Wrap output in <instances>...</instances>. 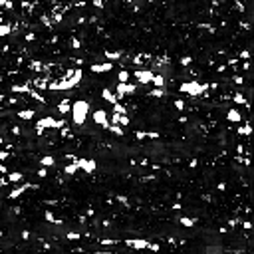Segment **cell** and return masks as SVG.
<instances>
[{"instance_id": "cell-57", "label": "cell", "mask_w": 254, "mask_h": 254, "mask_svg": "<svg viewBox=\"0 0 254 254\" xmlns=\"http://www.w3.org/2000/svg\"><path fill=\"white\" fill-rule=\"evenodd\" d=\"M2 143H4V139H2V137H0V145H2Z\"/></svg>"}, {"instance_id": "cell-34", "label": "cell", "mask_w": 254, "mask_h": 254, "mask_svg": "<svg viewBox=\"0 0 254 254\" xmlns=\"http://www.w3.org/2000/svg\"><path fill=\"white\" fill-rule=\"evenodd\" d=\"M175 107H177L179 111H183V109H185V101H183V99H177V101H175Z\"/></svg>"}, {"instance_id": "cell-58", "label": "cell", "mask_w": 254, "mask_h": 254, "mask_svg": "<svg viewBox=\"0 0 254 254\" xmlns=\"http://www.w3.org/2000/svg\"><path fill=\"white\" fill-rule=\"evenodd\" d=\"M0 238H2V230H0Z\"/></svg>"}, {"instance_id": "cell-43", "label": "cell", "mask_w": 254, "mask_h": 254, "mask_svg": "<svg viewBox=\"0 0 254 254\" xmlns=\"http://www.w3.org/2000/svg\"><path fill=\"white\" fill-rule=\"evenodd\" d=\"M94 6H97V8H103V6H105V2H103V0H94Z\"/></svg>"}, {"instance_id": "cell-19", "label": "cell", "mask_w": 254, "mask_h": 254, "mask_svg": "<svg viewBox=\"0 0 254 254\" xmlns=\"http://www.w3.org/2000/svg\"><path fill=\"white\" fill-rule=\"evenodd\" d=\"M12 91L14 94H30V87H28V83H24V86H12Z\"/></svg>"}, {"instance_id": "cell-10", "label": "cell", "mask_w": 254, "mask_h": 254, "mask_svg": "<svg viewBox=\"0 0 254 254\" xmlns=\"http://www.w3.org/2000/svg\"><path fill=\"white\" fill-rule=\"evenodd\" d=\"M226 119H228V121H232V123H238V121L242 119V115H240V111H238V109H228Z\"/></svg>"}, {"instance_id": "cell-8", "label": "cell", "mask_w": 254, "mask_h": 254, "mask_svg": "<svg viewBox=\"0 0 254 254\" xmlns=\"http://www.w3.org/2000/svg\"><path fill=\"white\" fill-rule=\"evenodd\" d=\"M149 244L151 242L143 240V238H129L127 240V246H131V248H149Z\"/></svg>"}, {"instance_id": "cell-5", "label": "cell", "mask_w": 254, "mask_h": 254, "mask_svg": "<svg viewBox=\"0 0 254 254\" xmlns=\"http://www.w3.org/2000/svg\"><path fill=\"white\" fill-rule=\"evenodd\" d=\"M75 161H78V167L83 169L87 175L95 171V161H94V159H75Z\"/></svg>"}, {"instance_id": "cell-41", "label": "cell", "mask_w": 254, "mask_h": 254, "mask_svg": "<svg viewBox=\"0 0 254 254\" xmlns=\"http://www.w3.org/2000/svg\"><path fill=\"white\" fill-rule=\"evenodd\" d=\"M8 157H10V153H8V149H6V151H0V161L8 159Z\"/></svg>"}, {"instance_id": "cell-51", "label": "cell", "mask_w": 254, "mask_h": 254, "mask_svg": "<svg viewBox=\"0 0 254 254\" xmlns=\"http://www.w3.org/2000/svg\"><path fill=\"white\" fill-rule=\"evenodd\" d=\"M234 81H236V83H238V86H240V83H242V81H244V80H242L240 75H234Z\"/></svg>"}, {"instance_id": "cell-40", "label": "cell", "mask_w": 254, "mask_h": 254, "mask_svg": "<svg viewBox=\"0 0 254 254\" xmlns=\"http://www.w3.org/2000/svg\"><path fill=\"white\" fill-rule=\"evenodd\" d=\"M147 137H149V139H159V133H157V131H149Z\"/></svg>"}, {"instance_id": "cell-25", "label": "cell", "mask_w": 254, "mask_h": 254, "mask_svg": "<svg viewBox=\"0 0 254 254\" xmlns=\"http://www.w3.org/2000/svg\"><path fill=\"white\" fill-rule=\"evenodd\" d=\"M44 216H46V221L52 222V224H62V221H58V218L54 216V213H50V210H46V214H44Z\"/></svg>"}, {"instance_id": "cell-30", "label": "cell", "mask_w": 254, "mask_h": 254, "mask_svg": "<svg viewBox=\"0 0 254 254\" xmlns=\"http://www.w3.org/2000/svg\"><path fill=\"white\" fill-rule=\"evenodd\" d=\"M28 95H32L34 99H38V101H40V103H44V97H42V95H40V94H38V91H36V89H30V94H28Z\"/></svg>"}, {"instance_id": "cell-28", "label": "cell", "mask_w": 254, "mask_h": 254, "mask_svg": "<svg viewBox=\"0 0 254 254\" xmlns=\"http://www.w3.org/2000/svg\"><path fill=\"white\" fill-rule=\"evenodd\" d=\"M30 67H32L34 72H42V70H44V66H42V62H38V60L30 62Z\"/></svg>"}, {"instance_id": "cell-13", "label": "cell", "mask_w": 254, "mask_h": 254, "mask_svg": "<svg viewBox=\"0 0 254 254\" xmlns=\"http://www.w3.org/2000/svg\"><path fill=\"white\" fill-rule=\"evenodd\" d=\"M6 179H8V183H20V181H24V175H22L20 171H14V173L8 175Z\"/></svg>"}, {"instance_id": "cell-4", "label": "cell", "mask_w": 254, "mask_h": 254, "mask_svg": "<svg viewBox=\"0 0 254 254\" xmlns=\"http://www.w3.org/2000/svg\"><path fill=\"white\" fill-rule=\"evenodd\" d=\"M135 78H137V81H139V83H143V86H147V83H151V80H153V72H151V70H137V72H135Z\"/></svg>"}, {"instance_id": "cell-26", "label": "cell", "mask_w": 254, "mask_h": 254, "mask_svg": "<svg viewBox=\"0 0 254 254\" xmlns=\"http://www.w3.org/2000/svg\"><path fill=\"white\" fill-rule=\"evenodd\" d=\"M48 83L50 81H46V80H34V86L38 87V89H48Z\"/></svg>"}, {"instance_id": "cell-45", "label": "cell", "mask_w": 254, "mask_h": 254, "mask_svg": "<svg viewBox=\"0 0 254 254\" xmlns=\"http://www.w3.org/2000/svg\"><path fill=\"white\" fill-rule=\"evenodd\" d=\"M38 177H48V171H46V167H42L40 171H38Z\"/></svg>"}, {"instance_id": "cell-31", "label": "cell", "mask_w": 254, "mask_h": 254, "mask_svg": "<svg viewBox=\"0 0 254 254\" xmlns=\"http://www.w3.org/2000/svg\"><path fill=\"white\" fill-rule=\"evenodd\" d=\"M250 131H252V127L248 125V123H246L244 127H240V129H238V133H240V135H250Z\"/></svg>"}, {"instance_id": "cell-53", "label": "cell", "mask_w": 254, "mask_h": 254, "mask_svg": "<svg viewBox=\"0 0 254 254\" xmlns=\"http://www.w3.org/2000/svg\"><path fill=\"white\" fill-rule=\"evenodd\" d=\"M22 238H30V232H28V230H22Z\"/></svg>"}, {"instance_id": "cell-23", "label": "cell", "mask_w": 254, "mask_h": 254, "mask_svg": "<svg viewBox=\"0 0 254 254\" xmlns=\"http://www.w3.org/2000/svg\"><path fill=\"white\" fill-rule=\"evenodd\" d=\"M234 103H238V105H246L248 107V101H246V97H244V95L242 94H234Z\"/></svg>"}, {"instance_id": "cell-47", "label": "cell", "mask_w": 254, "mask_h": 254, "mask_svg": "<svg viewBox=\"0 0 254 254\" xmlns=\"http://www.w3.org/2000/svg\"><path fill=\"white\" fill-rule=\"evenodd\" d=\"M117 201L123 202V205H127V202H129V201H127V197H123V194H119V197H117Z\"/></svg>"}, {"instance_id": "cell-20", "label": "cell", "mask_w": 254, "mask_h": 254, "mask_svg": "<svg viewBox=\"0 0 254 254\" xmlns=\"http://www.w3.org/2000/svg\"><path fill=\"white\" fill-rule=\"evenodd\" d=\"M113 113H119V115H125L127 113V109L123 103H119V101H115L113 103Z\"/></svg>"}, {"instance_id": "cell-55", "label": "cell", "mask_w": 254, "mask_h": 254, "mask_svg": "<svg viewBox=\"0 0 254 254\" xmlns=\"http://www.w3.org/2000/svg\"><path fill=\"white\" fill-rule=\"evenodd\" d=\"M173 208H175V210H181L183 207H181V202H175V205H173Z\"/></svg>"}, {"instance_id": "cell-42", "label": "cell", "mask_w": 254, "mask_h": 254, "mask_svg": "<svg viewBox=\"0 0 254 254\" xmlns=\"http://www.w3.org/2000/svg\"><path fill=\"white\" fill-rule=\"evenodd\" d=\"M240 58H242V60H248V58H250V52H248V50H242V52H240Z\"/></svg>"}, {"instance_id": "cell-11", "label": "cell", "mask_w": 254, "mask_h": 254, "mask_svg": "<svg viewBox=\"0 0 254 254\" xmlns=\"http://www.w3.org/2000/svg\"><path fill=\"white\" fill-rule=\"evenodd\" d=\"M58 111H60L62 115H64V113H70V111H72V103H70V99L60 101V103H58Z\"/></svg>"}, {"instance_id": "cell-9", "label": "cell", "mask_w": 254, "mask_h": 254, "mask_svg": "<svg viewBox=\"0 0 254 254\" xmlns=\"http://www.w3.org/2000/svg\"><path fill=\"white\" fill-rule=\"evenodd\" d=\"M30 187H32L30 183H24V185H20V187H16L14 191H10V193H8V199H18V197H20L24 191H28Z\"/></svg>"}, {"instance_id": "cell-50", "label": "cell", "mask_w": 254, "mask_h": 254, "mask_svg": "<svg viewBox=\"0 0 254 254\" xmlns=\"http://www.w3.org/2000/svg\"><path fill=\"white\" fill-rule=\"evenodd\" d=\"M54 22H62V14H54Z\"/></svg>"}, {"instance_id": "cell-44", "label": "cell", "mask_w": 254, "mask_h": 254, "mask_svg": "<svg viewBox=\"0 0 254 254\" xmlns=\"http://www.w3.org/2000/svg\"><path fill=\"white\" fill-rule=\"evenodd\" d=\"M143 58H145V56H141V54H137V56L133 58V64H141V60H143Z\"/></svg>"}, {"instance_id": "cell-21", "label": "cell", "mask_w": 254, "mask_h": 254, "mask_svg": "<svg viewBox=\"0 0 254 254\" xmlns=\"http://www.w3.org/2000/svg\"><path fill=\"white\" fill-rule=\"evenodd\" d=\"M10 32H12V26H10V24H4V22H2V24H0V38L8 36Z\"/></svg>"}, {"instance_id": "cell-33", "label": "cell", "mask_w": 254, "mask_h": 254, "mask_svg": "<svg viewBox=\"0 0 254 254\" xmlns=\"http://www.w3.org/2000/svg\"><path fill=\"white\" fill-rule=\"evenodd\" d=\"M66 238H67V240H80V234H78V232H67Z\"/></svg>"}, {"instance_id": "cell-52", "label": "cell", "mask_w": 254, "mask_h": 254, "mask_svg": "<svg viewBox=\"0 0 254 254\" xmlns=\"http://www.w3.org/2000/svg\"><path fill=\"white\" fill-rule=\"evenodd\" d=\"M12 133L14 135H20V127H12Z\"/></svg>"}, {"instance_id": "cell-37", "label": "cell", "mask_w": 254, "mask_h": 254, "mask_svg": "<svg viewBox=\"0 0 254 254\" xmlns=\"http://www.w3.org/2000/svg\"><path fill=\"white\" fill-rule=\"evenodd\" d=\"M135 137H137V139H145V137H147V131H135Z\"/></svg>"}, {"instance_id": "cell-3", "label": "cell", "mask_w": 254, "mask_h": 254, "mask_svg": "<svg viewBox=\"0 0 254 254\" xmlns=\"http://www.w3.org/2000/svg\"><path fill=\"white\" fill-rule=\"evenodd\" d=\"M50 127H56V129H60V127H66V121L62 119H54V117H42V119H38V123H36V133H44V129H50Z\"/></svg>"}, {"instance_id": "cell-7", "label": "cell", "mask_w": 254, "mask_h": 254, "mask_svg": "<svg viewBox=\"0 0 254 254\" xmlns=\"http://www.w3.org/2000/svg\"><path fill=\"white\" fill-rule=\"evenodd\" d=\"M111 67H113L111 62H105V64H91V72H94V74H105V72H109Z\"/></svg>"}, {"instance_id": "cell-38", "label": "cell", "mask_w": 254, "mask_h": 254, "mask_svg": "<svg viewBox=\"0 0 254 254\" xmlns=\"http://www.w3.org/2000/svg\"><path fill=\"white\" fill-rule=\"evenodd\" d=\"M115 238H101V244H115Z\"/></svg>"}, {"instance_id": "cell-35", "label": "cell", "mask_w": 254, "mask_h": 254, "mask_svg": "<svg viewBox=\"0 0 254 254\" xmlns=\"http://www.w3.org/2000/svg\"><path fill=\"white\" fill-rule=\"evenodd\" d=\"M119 125H129V117L127 115H119Z\"/></svg>"}, {"instance_id": "cell-36", "label": "cell", "mask_w": 254, "mask_h": 254, "mask_svg": "<svg viewBox=\"0 0 254 254\" xmlns=\"http://www.w3.org/2000/svg\"><path fill=\"white\" fill-rule=\"evenodd\" d=\"M80 40H78V38H72V48H74V50H80Z\"/></svg>"}, {"instance_id": "cell-17", "label": "cell", "mask_w": 254, "mask_h": 254, "mask_svg": "<svg viewBox=\"0 0 254 254\" xmlns=\"http://www.w3.org/2000/svg\"><path fill=\"white\" fill-rule=\"evenodd\" d=\"M34 113H36L34 109H24V111H18V117L28 121V119H32V117H34Z\"/></svg>"}, {"instance_id": "cell-32", "label": "cell", "mask_w": 254, "mask_h": 254, "mask_svg": "<svg viewBox=\"0 0 254 254\" xmlns=\"http://www.w3.org/2000/svg\"><path fill=\"white\" fill-rule=\"evenodd\" d=\"M191 64H193V58H191V56H183V58H181V66H191Z\"/></svg>"}, {"instance_id": "cell-39", "label": "cell", "mask_w": 254, "mask_h": 254, "mask_svg": "<svg viewBox=\"0 0 254 254\" xmlns=\"http://www.w3.org/2000/svg\"><path fill=\"white\" fill-rule=\"evenodd\" d=\"M42 24H44V26H52V22H50V18H48V16H42Z\"/></svg>"}, {"instance_id": "cell-15", "label": "cell", "mask_w": 254, "mask_h": 254, "mask_svg": "<svg viewBox=\"0 0 254 254\" xmlns=\"http://www.w3.org/2000/svg\"><path fill=\"white\" fill-rule=\"evenodd\" d=\"M75 159H78V157H75ZM75 159H74V161H72V163H70V165H66V169H64V173H66V175H74V173H75V171H78V169H80V167H78V161H75Z\"/></svg>"}, {"instance_id": "cell-54", "label": "cell", "mask_w": 254, "mask_h": 254, "mask_svg": "<svg viewBox=\"0 0 254 254\" xmlns=\"http://www.w3.org/2000/svg\"><path fill=\"white\" fill-rule=\"evenodd\" d=\"M12 6H14L12 2H10V0H6V4H4V8H8V10H10V8H12Z\"/></svg>"}, {"instance_id": "cell-6", "label": "cell", "mask_w": 254, "mask_h": 254, "mask_svg": "<svg viewBox=\"0 0 254 254\" xmlns=\"http://www.w3.org/2000/svg\"><path fill=\"white\" fill-rule=\"evenodd\" d=\"M94 121L95 123H99V125H103L107 129L109 127V123H107V111H103V109H97L94 113Z\"/></svg>"}, {"instance_id": "cell-14", "label": "cell", "mask_w": 254, "mask_h": 254, "mask_svg": "<svg viewBox=\"0 0 254 254\" xmlns=\"http://www.w3.org/2000/svg\"><path fill=\"white\" fill-rule=\"evenodd\" d=\"M121 56H123V52L121 50H117V52H111V50H105V58L109 62H113V60H119Z\"/></svg>"}, {"instance_id": "cell-46", "label": "cell", "mask_w": 254, "mask_h": 254, "mask_svg": "<svg viewBox=\"0 0 254 254\" xmlns=\"http://www.w3.org/2000/svg\"><path fill=\"white\" fill-rule=\"evenodd\" d=\"M111 121L117 125V123H119V113H113V115H111Z\"/></svg>"}, {"instance_id": "cell-27", "label": "cell", "mask_w": 254, "mask_h": 254, "mask_svg": "<svg viewBox=\"0 0 254 254\" xmlns=\"http://www.w3.org/2000/svg\"><path fill=\"white\" fill-rule=\"evenodd\" d=\"M129 78H131V74H129L127 70H121L119 74H117V80H119V81H127Z\"/></svg>"}, {"instance_id": "cell-1", "label": "cell", "mask_w": 254, "mask_h": 254, "mask_svg": "<svg viewBox=\"0 0 254 254\" xmlns=\"http://www.w3.org/2000/svg\"><path fill=\"white\" fill-rule=\"evenodd\" d=\"M87 111H89V103L87 101H74L72 103V117H74L75 125H83V121L87 117Z\"/></svg>"}, {"instance_id": "cell-48", "label": "cell", "mask_w": 254, "mask_h": 254, "mask_svg": "<svg viewBox=\"0 0 254 254\" xmlns=\"http://www.w3.org/2000/svg\"><path fill=\"white\" fill-rule=\"evenodd\" d=\"M0 173H2V175L8 173V167H6V165H0Z\"/></svg>"}, {"instance_id": "cell-18", "label": "cell", "mask_w": 254, "mask_h": 254, "mask_svg": "<svg viewBox=\"0 0 254 254\" xmlns=\"http://www.w3.org/2000/svg\"><path fill=\"white\" fill-rule=\"evenodd\" d=\"M151 83H153L155 87H165V78L163 75H153V80H151Z\"/></svg>"}, {"instance_id": "cell-29", "label": "cell", "mask_w": 254, "mask_h": 254, "mask_svg": "<svg viewBox=\"0 0 254 254\" xmlns=\"http://www.w3.org/2000/svg\"><path fill=\"white\" fill-rule=\"evenodd\" d=\"M107 129H109L111 133H115V135H123V129H121V127H117L115 123H113V125L109 123V127H107Z\"/></svg>"}, {"instance_id": "cell-22", "label": "cell", "mask_w": 254, "mask_h": 254, "mask_svg": "<svg viewBox=\"0 0 254 254\" xmlns=\"http://www.w3.org/2000/svg\"><path fill=\"white\" fill-rule=\"evenodd\" d=\"M181 224H183V226H194V224H197V218H189V216H183V218H181Z\"/></svg>"}, {"instance_id": "cell-56", "label": "cell", "mask_w": 254, "mask_h": 254, "mask_svg": "<svg viewBox=\"0 0 254 254\" xmlns=\"http://www.w3.org/2000/svg\"><path fill=\"white\" fill-rule=\"evenodd\" d=\"M2 22H4V20H2V12H0V24H2Z\"/></svg>"}, {"instance_id": "cell-16", "label": "cell", "mask_w": 254, "mask_h": 254, "mask_svg": "<svg viewBox=\"0 0 254 254\" xmlns=\"http://www.w3.org/2000/svg\"><path fill=\"white\" fill-rule=\"evenodd\" d=\"M40 165L42 167H52V165H56V159L50 157V155H46V157H42L40 159Z\"/></svg>"}, {"instance_id": "cell-12", "label": "cell", "mask_w": 254, "mask_h": 254, "mask_svg": "<svg viewBox=\"0 0 254 254\" xmlns=\"http://www.w3.org/2000/svg\"><path fill=\"white\" fill-rule=\"evenodd\" d=\"M101 97H103V99H105V101H109L111 105H113L115 101H117V95H113V94H111V91H109V89H107V87H105V89H103V91H101Z\"/></svg>"}, {"instance_id": "cell-24", "label": "cell", "mask_w": 254, "mask_h": 254, "mask_svg": "<svg viewBox=\"0 0 254 254\" xmlns=\"http://www.w3.org/2000/svg\"><path fill=\"white\" fill-rule=\"evenodd\" d=\"M149 95H151V97H163V95H165V87H155V89L149 91Z\"/></svg>"}, {"instance_id": "cell-49", "label": "cell", "mask_w": 254, "mask_h": 254, "mask_svg": "<svg viewBox=\"0 0 254 254\" xmlns=\"http://www.w3.org/2000/svg\"><path fill=\"white\" fill-rule=\"evenodd\" d=\"M34 38H36V34H34V32L26 34V40H28V42H30V40H34Z\"/></svg>"}, {"instance_id": "cell-2", "label": "cell", "mask_w": 254, "mask_h": 254, "mask_svg": "<svg viewBox=\"0 0 254 254\" xmlns=\"http://www.w3.org/2000/svg\"><path fill=\"white\" fill-rule=\"evenodd\" d=\"M183 94H189L191 97H199V95L207 89V86H202V83H199L197 80H191V81H185V83H181L179 87Z\"/></svg>"}]
</instances>
